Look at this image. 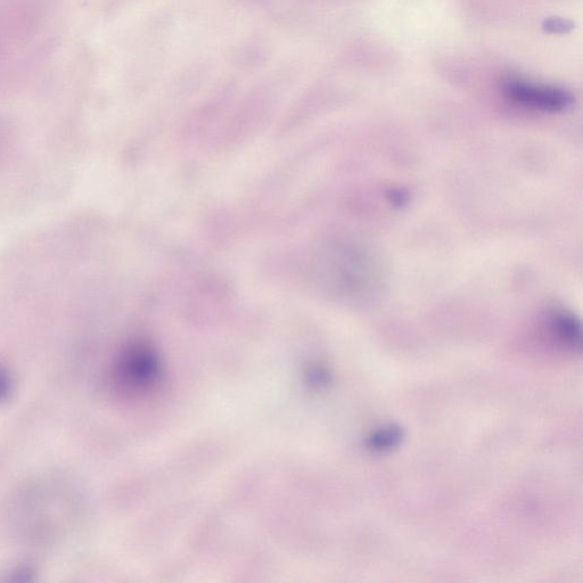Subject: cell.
<instances>
[{"label": "cell", "mask_w": 583, "mask_h": 583, "mask_svg": "<svg viewBox=\"0 0 583 583\" xmlns=\"http://www.w3.org/2000/svg\"><path fill=\"white\" fill-rule=\"evenodd\" d=\"M404 439V431L399 426H388L374 432L368 439V447L374 451H389L400 445Z\"/></svg>", "instance_id": "3"}, {"label": "cell", "mask_w": 583, "mask_h": 583, "mask_svg": "<svg viewBox=\"0 0 583 583\" xmlns=\"http://www.w3.org/2000/svg\"><path fill=\"white\" fill-rule=\"evenodd\" d=\"M11 390L10 379L4 368L0 366V399H4Z\"/></svg>", "instance_id": "5"}, {"label": "cell", "mask_w": 583, "mask_h": 583, "mask_svg": "<svg viewBox=\"0 0 583 583\" xmlns=\"http://www.w3.org/2000/svg\"><path fill=\"white\" fill-rule=\"evenodd\" d=\"M543 29L548 34H568L574 29V23L568 19L550 18L544 22Z\"/></svg>", "instance_id": "4"}, {"label": "cell", "mask_w": 583, "mask_h": 583, "mask_svg": "<svg viewBox=\"0 0 583 583\" xmlns=\"http://www.w3.org/2000/svg\"><path fill=\"white\" fill-rule=\"evenodd\" d=\"M550 324L557 340L564 347L572 350L581 349V324L576 316L566 311L556 312Z\"/></svg>", "instance_id": "2"}, {"label": "cell", "mask_w": 583, "mask_h": 583, "mask_svg": "<svg viewBox=\"0 0 583 583\" xmlns=\"http://www.w3.org/2000/svg\"><path fill=\"white\" fill-rule=\"evenodd\" d=\"M504 92L509 101L523 108L547 112L561 113L572 108L576 98L563 88L552 86H537L524 81H509Z\"/></svg>", "instance_id": "1"}, {"label": "cell", "mask_w": 583, "mask_h": 583, "mask_svg": "<svg viewBox=\"0 0 583 583\" xmlns=\"http://www.w3.org/2000/svg\"><path fill=\"white\" fill-rule=\"evenodd\" d=\"M387 197L394 205H405L408 201V195L400 190H390Z\"/></svg>", "instance_id": "6"}]
</instances>
